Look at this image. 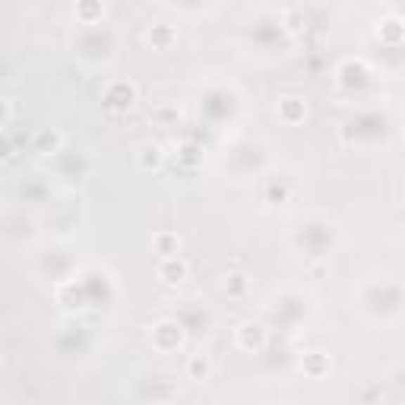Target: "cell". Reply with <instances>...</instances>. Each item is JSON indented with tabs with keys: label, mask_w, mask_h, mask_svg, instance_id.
I'll list each match as a JSON object with an SVG mask.
<instances>
[{
	"label": "cell",
	"mask_w": 405,
	"mask_h": 405,
	"mask_svg": "<svg viewBox=\"0 0 405 405\" xmlns=\"http://www.w3.org/2000/svg\"><path fill=\"white\" fill-rule=\"evenodd\" d=\"M149 38L158 44V48H168V41L174 38V29H171V25H165V22H158V25H152Z\"/></svg>",
	"instance_id": "obj_10"
},
{
	"label": "cell",
	"mask_w": 405,
	"mask_h": 405,
	"mask_svg": "<svg viewBox=\"0 0 405 405\" xmlns=\"http://www.w3.org/2000/svg\"><path fill=\"white\" fill-rule=\"evenodd\" d=\"M105 101H108V108H111V111H127V108L136 101V86H133L130 79H114V82H108Z\"/></svg>",
	"instance_id": "obj_2"
},
{
	"label": "cell",
	"mask_w": 405,
	"mask_h": 405,
	"mask_svg": "<svg viewBox=\"0 0 405 405\" xmlns=\"http://www.w3.org/2000/svg\"><path fill=\"white\" fill-rule=\"evenodd\" d=\"M152 244H155V250L165 253V257H177V250H181V238H177V234H165V231L155 234Z\"/></svg>",
	"instance_id": "obj_7"
},
{
	"label": "cell",
	"mask_w": 405,
	"mask_h": 405,
	"mask_svg": "<svg viewBox=\"0 0 405 405\" xmlns=\"http://www.w3.org/2000/svg\"><path fill=\"white\" fill-rule=\"evenodd\" d=\"M158 276H162L168 285H177V282L187 278V263H184L181 257H162V263H158Z\"/></svg>",
	"instance_id": "obj_3"
},
{
	"label": "cell",
	"mask_w": 405,
	"mask_h": 405,
	"mask_svg": "<svg viewBox=\"0 0 405 405\" xmlns=\"http://www.w3.org/2000/svg\"><path fill=\"white\" fill-rule=\"evenodd\" d=\"M228 288H231L234 291V295H240V291H244L247 288V278L244 276H240V272H231V276H228Z\"/></svg>",
	"instance_id": "obj_13"
},
{
	"label": "cell",
	"mask_w": 405,
	"mask_h": 405,
	"mask_svg": "<svg viewBox=\"0 0 405 405\" xmlns=\"http://www.w3.org/2000/svg\"><path fill=\"white\" fill-rule=\"evenodd\" d=\"M209 371H212V364H209L206 354H190V358H187V373L193 380H206Z\"/></svg>",
	"instance_id": "obj_8"
},
{
	"label": "cell",
	"mask_w": 405,
	"mask_h": 405,
	"mask_svg": "<svg viewBox=\"0 0 405 405\" xmlns=\"http://www.w3.org/2000/svg\"><path fill=\"white\" fill-rule=\"evenodd\" d=\"M304 114H307V105H304L301 98H295V95L278 101V117H282L285 124H297V120H304Z\"/></svg>",
	"instance_id": "obj_5"
},
{
	"label": "cell",
	"mask_w": 405,
	"mask_h": 405,
	"mask_svg": "<svg viewBox=\"0 0 405 405\" xmlns=\"http://www.w3.org/2000/svg\"><path fill=\"white\" fill-rule=\"evenodd\" d=\"M38 146H41V152H57L60 149V133L44 130L41 136H38Z\"/></svg>",
	"instance_id": "obj_11"
},
{
	"label": "cell",
	"mask_w": 405,
	"mask_h": 405,
	"mask_svg": "<svg viewBox=\"0 0 405 405\" xmlns=\"http://www.w3.org/2000/svg\"><path fill=\"white\" fill-rule=\"evenodd\" d=\"M301 371H307L310 377H320V373L329 371V358L323 352H310L301 358Z\"/></svg>",
	"instance_id": "obj_6"
},
{
	"label": "cell",
	"mask_w": 405,
	"mask_h": 405,
	"mask_svg": "<svg viewBox=\"0 0 405 405\" xmlns=\"http://www.w3.org/2000/svg\"><path fill=\"white\" fill-rule=\"evenodd\" d=\"M266 342V329L259 326V323H244V326L238 329V345L247 348V352H253V348H259Z\"/></svg>",
	"instance_id": "obj_4"
},
{
	"label": "cell",
	"mask_w": 405,
	"mask_h": 405,
	"mask_svg": "<svg viewBox=\"0 0 405 405\" xmlns=\"http://www.w3.org/2000/svg\"><path fill=\"white\" fill-rule=\"evenodd\" d=\"M101 13H105V6H98V4H82L79 6V16H101Z\"/></svg>",
	"instance_id": "obj_14"
},
{
	"label": "cell",
	"mask_w": 405,
	"mask_h": 405,
	"mask_svg": "<svg viewBox=\"0 0 405 405\" xmlns=\"http://www.w3.org/2000/svg\"><path fill=\"white\" fill-rule=\"evenodd\" d=\"M6 120H10V105H6V101H0V127H4Z\"/></svg>",
	"instance_id": "obj_15"
},
{
	"label": "cell",
	"mask_w": 405,
	"mask_h": 405,
	"mask_svg": "<svg viewBox=\"0 0 405 405\" xmlns=\"http://www.w3.org/2000/svg\"><path fill=\"white\" fill-rule=\"evenodd\" d=\"M162 158H165L162 146H143V149H139V165H143V168H158Z\"/></svg>",
	"instance_id": "obj_9"
},
{
	"label": "cell",
	"mask_w": 405,
	"mask_h": 405,
	"mask_svg": "<svg viewBox=\"0 0 405 405\" xmlns=\"http://www.w3.org/2000/svg\"><path fill=\"white\" fill-rule=\"evenodd\" d=\"M380 32H386V41H392V44H396L399 38H402V25H399V19H396V16L386 19V22L380 25Z\"/></svg>",
	"instance_id": "obj_12"
},
{
	"label": "cell",
	"mask_w": 405,
	"mask_h": 405,
	"mask_svg": "<svg viewBox=\"0 0 405 405\" xmlns=\"http://www.w3.org/2000/svg\"><path fill=\"white\" fill-rule=\"evenodd\" d=\"M181 342H184V329L177 326L174 320H158L155 326H152V345H155L158 352H174Z\"/></svg>",
	"instance_id": "obj_1"
}]
</instances>
